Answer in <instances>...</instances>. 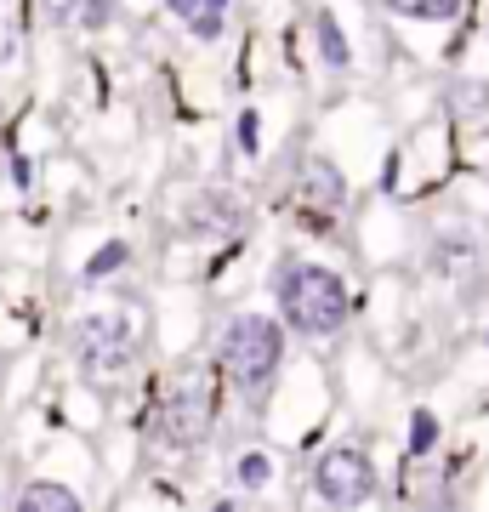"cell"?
Listing matches in <instances>:
<instances>
[{"instance_id":"1","label":"cell","mask_w":489,"mask_h":512,"mask_svg":"<svg viewBox=\"0 0 489 512\" xmlns=\"http://www.w3.org/2000/svg\"><path fill=\"white\" fill-rule=\"evenodd\" d=\"M273 302L296 336H336L353 313L347 285L319 262H279L273 268Z\"/></svg>"},{"instance_id":"2","label":"cell","mask_w":489,"mask_h":512,"mask_svg":"<svg viewBox=\"0 0 489 512\" xmlns=\"http://www.w3.org/2000/svg\"><path fill=\"white\" fill-rule=\"evenodd\" d=\"M222 370H228V382L256 393V387H268L285 365V319H268V313H234L228 330H222Z\"/></svg>"},{"instance_id":"3","label":"cell","mask_w":489,"mask_h":512,"mask_svg":"<svg viewBox=\"0 0 489 512\" xmlns=\"http://www.w3.org/2000/svg\"><path fill=\"white\" fill-rule=\"evenodd\" d=\"M74 365L86 382H114L137 365V330H131L126 313H91L74 325Z\"/></svg>"},{"instance_id":"4","label":"cell","mask_w":489,"mask_h":512,"mask_svg":"<svg viewBox=\"0 0 489 512\" xmlns=\"http://www.w3.org/2000/svg\"><path fill=\"white\" fill-rule=\"evenodd\" d=\"M313 495H319L325 507H364V501L376 495V467H370V456L353 450V444L325 450L319 467H313Z\"/></svg>"},{"instance_id":"5","label":"cell","mask_w":489,"mask_h":512,"mask_svg":"<svg viewBox=\"0 0 489 512\" xmlns=\"http://www.w3.org/2000/svg\"><path fill=\"white\" fill-rule=\"evenodd\" d=\"M211 433V387L205 382H177L160 399V439L171 450H194Z\"/></svg>"},{"instance_id":"6","label":"cell","mask_w":489,"mask_h":512,"mask_svg":"<svg viewBox=\"0 0 489 512\" xmlns=\"http://www.w3.org/2000/svg\"><path fill=\"white\" fill-rule=\"evenodd\" d=\"M182 228L194 239H234L245 228V205L228 188H200V194H188V205H182Z\"/></svg>"},{"instance_id":"7","label":"cell","mask_w":489,"mask_h":512,"mask_svg":"<svg viewBox=\"0 0 489 512\" xmlns=\"http://www.w3.org/2000/svg\"><path fill=\"white\" fill-rule=\"evenodd\" d=\"M342 200H347V183H342V171L330 160H302V205L308 211H342Z\"/></svg>"},{"instance_id":"8","label":"cell","mask_w":489,"mask_h":512,"mask_svg":"<svg viewBox=\"0 0 489 512\" xmlns=\"http://www.w3.org/2000/svg\"><path fill=\"white\" fill-rule=\"evenodd\" d=\"M114 6H120V0H46V12H52L63 29H74V35H97V29H109Z\"/></svg>"},{"instance_id":"9","label":"cell","mask_w":489,"mask_h":512,"mask_svg":"<svg viewBox=\"0 0 489 512\" xmlns=\"http://www.w3.org/2000/svg\"><path fill=\"white\" fill-rule=\"evenodd\" d=\"M444 103H450L455 120H467V126H484V120H489V80H478V74H461V80H450Z\"/></svg>"},{"instance_id":"10","label":"cell","mask_w":489,"mask_h":512,"mask_svg":"<svg viewBox=\"0 0 489 512\" xmlns=\"http://www.w3.org/2000/svg\"><path fill=\"white\" fill-rule=\"evenodd\" d=\"M12 507H23V512H74L80 507V495H74L69 484H57V478H35Z\"/></svg>"},{"instance_id":"11","label":"cell","mask_w":489,"mask_h":512,"mask_svg":"<svg viewBox=\"0 0 489 512\" xmlns=\"http://www.w3.org/2000/svg\"><path fill=\"white\" fill-rule=\"evenodd\" d=\"M313 35H319V57H325V69H336V74L353 69V46H347L336 12H319V18H313Z\"/></svg>"},{"instance_id":"12","label":"cell","mask_w":489,"mask_h":512,"mask_svg":"<svg viewBox=\"0 0 489 512\" xmlns=\"http://www.w3.org/2000/svg\"><path fill=\"white\" fill-rule=\"evenodd\" d=\"M387 12H399V18H416V23H450L461 12V0H381Z\"/></svg>"},{"instance_id":"13","label":"cell","mask_w":489,"mask_h":512,"mask_svg":"<svg viewBox=\"0 0 489 512\" xmlns=\"http://www.w3.org/2000/svg\"><path fill=\"white\" fill-rule=\"evenodd\" d=\"M234 484L239 490H262V484H273V461L262 456V450H245V456L234 461Z\"/></svg>"},{"instance_id":"14","label":"cell","mask_w":489,"mask_h":512,"mask_svg":"<svg viewBox=\"0 0 489 512\" xmlns=\"http://www.w3.org/2000/svg\"><path fill=\"white\" fill-rule=\"evenodd\" d=\"M126 256H131V245H126V239H109V245H97V251H91V262H86V279L120 274V268H126Z\"/></svg>"},{"instance_id":"15","label":"cell","mask_w":489,"mask_h":512,"mask_svg":"<svg viewBox=\"0 0 489 512\" xmlns=\"http://www.w3.org/2000/svg\"><path fill=\"white\" fill-rule=\"evenodd\" d=\"M438 450V416L433 410H416L410 416V456H433Z\"/></svg>"},{"instance_id":"16","label":"cell","mask_w":489,"mask_h":512,"mask_svg":"<svg viewBox=\"0 0 489 512\" xmlns=\"http://www.w3.org/2000/svg\"><path fill=\"white\" fill-rule=\"evenodd\" d=\"M188 35L194 40H222V12L217 6H200V12L188 18Z\"/></svg>"},{"instance_id":"17","label":"cell","mask_w":489,"mask_h":512,"mask_svg":"<svg viewBox=\"0 0 489 512\" xmlns=\"http://www.w3.org/2000/svg\"><path fill=\"white\" fill-rule=\"evenodd\" d=\"M256 120H262L256 109H245V114L234 120V137H239V148H245V154H256Z\"/></svg>"},{"instance_id":"18","label":"cell","mask_w":489,"mask_h":512,"mask_svg":"<svg viewBox=\"0 0 489 512\" xmlns=\"http://www.w3.org/2000/svg\"><path fill=\"white\" fill-rule=\"evenodd\" d=\"M205 6H217V12H222V6H228V0H205Z\"/></svg>"},{"instance_id":"19","label":"cell","mask_w":489,"mask_h":512,"mask_svg":"<svg viewBox=\"0 0 489 512\" xmlns=\"http://www.w3.org/2000/svg\"><path fill=\"white\" fill-rule=\"evenodd\" d=\"M484 342H489V330H484Z\"/></svg>"}]
</instances>
